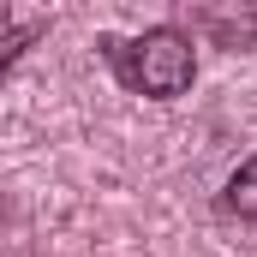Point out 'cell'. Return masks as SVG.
I'll return each mask as SVG.
<instances>
[{"mask_svg":"<svg viewBox=\"0 0 257 257\" xmlns=\"http://www.w3.org/2000/svg\"><path fill=\"white\" fill-rule=\"evenodd\" d=\"M102 60L114 66V78L126 90L156 96V102L186 96L197 78V48L180 24H156L144 36H102Z\"/></svg>","mask_w":257,"mask_h":257,"instance_id":"cell-1","label":"cell"},{"mask_svg":"<svg viewBox=\"0 0 257 257\" xmlns=\"http://www.w3.org/2000/svg\"><path fill=\"white\" fill-rule=\"evenodd\" d=\"M186 24L215 48H257V6H186Z\"/></svg>","mask_w":257,"mask_h":257,"instance_id":"cell-2","label":"cell"},{"mask_svg":"<svg viewBox=\"0 0 257 257\" xmlns=\"http://www.w3.org/2000/svg\"><path fill=\"white\" fill-rule=\"evenodd\" d=\"M221 203H227V215H239V221H257V156L227 180V192H221Z\"/></svg>","mask_w":257,"mask_h":257,"instance_id":"cell-3","label":"cell"},{"mask_svg":"<svg viewBox=\"0 0 257 257\" xmlns=\"http://www.w3.org/2000/svg\"><path fill=\"white\" fill-rule=\"evenodd\" d=\"M6 36H12V12L0 6V42H6Z\"/></svg>","mask_w":257,"mask_h":257,"instance_id":"cell-4","label":"cell"}]
</instances>
